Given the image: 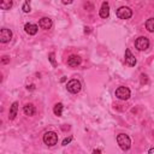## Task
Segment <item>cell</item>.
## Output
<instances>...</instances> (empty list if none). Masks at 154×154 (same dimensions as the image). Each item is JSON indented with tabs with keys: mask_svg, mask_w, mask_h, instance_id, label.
Returning <instances> with one entry per match:
<instances>
[{
	"mask_svg": "<svg viewBox=\"0 0 154 154\" xmlns=\"http://www.w3.org/2000/svg\"><path fill=\"white\" fill-rule=\"evenodd\" d=\"M117 142L119 144V147L123 149V150H128L130 147H131V140L128 135L125 134H119L117 136Z\"/></svg>",
	"mask_w": 154,
	"mask_h": 154,
	"instance_id": "1",
	"label": "cell"
},
{
	"mask_svg": "<svg viewBox=\"0 0 154 154\" xmlns=\"http://www.w3.org/2000/svg\"><path fill=\"white\" fill-rule=\"evenodd\" d=\"M43 142L49 147L55 146L58 143V135L55 132H53V131H48V132H46L43 135Z\"/></svg>",
	"mask_w": 154,
	"mask_h": 154,
	"instance_id": "2",
	"label": "cell"
},
{
	"mask_svg": "<svg viewBox=\"0 0 154 154\" xmlns=\"http://www.w3.org/2000/svg\"><path fill=\"white\" fill-rule=\"evenodd\" d=\"M135 47L138 51H146L149 47V40L146 36H140L135 41Z\"/></svg>",
	"mask_w": 154,
	"mask_h": 154,
	"instance_id": "3",
	"label": "cell"
},
{
	"mask_svg": "<svg viewBox=\"0 0 154 154\" xmlns=\"http://www.w3.org/2000/svg\"><path fill=\"white\" fill-rule=\"evenodd\" d=\"M117 16L120 19H129L132 16V10L126 6H122L117 10Z\"/></svg>",
	"mask_w": 154,
	"mask_h": 154,
	"instance_id": "4",
	"label": "cell"
},
{
	"mask_svg": "<svg viewBox=\"0 0 154 154\" xmlns=\"http://www.w3.org/2000/svg\"><path fill=\"white\" fill-rule=\"evenodd\" d=\"M66 88H67V90H69L70 93L77 94V93L81 90L82 85H81V82H79V81H77V79H71V81L67 82Z\"/></svg>",
	"mask_w": 154,
	"mask_h": 154,
	"instance_id": "5",
	"label": "cell"
},
{
	"mask_svg": "<svg viewBox=\"0 0 154 154\" xmlns=\"http://www.w3.org/2000/svg\"><path fill=\"white\" fill-rule=\"evenodd\" d=\"M116 96L120 100H128L130 97V89L126 87H119L116 90Z\"/></svg>",
	"mask_w": 154,
	"mask_h": 154,
	"instance_id": "6",
	"label": "cell"
},
{
	"mask_svg": "<svg viewBox=\"0 0 154 154\" xmlns=\"http://www.w3.org/2000/svg\"><path fill=\"white\" fill-rule=\"evenodd\" d=\"M11 38H12V31L10 29L4 28V29L0 30V42L7 43V42L11 41Z\"/></svg>",
	"mask_w": 154,
	"mask_h": 154,
	"instance_id": "7",
	"label": "cell"
},
{
	"mask_svg": "<svg viewBox=\"0 0 154 154\" xmlns=\"http://www.w3.org/2000/svg\"><path fill=\"white\" fill-rule=\"evenodd\" d=\"M52 25H53V22H52V19L48 18V17H43V18H41L40 22H38V26H40L41 29H45V30L51 29Z\"/></svg>",
	"mask_w": 154,
	"mask_h": 154,
	"instance_id": "8",
	"label": "cell"
},
{
	"mask_svg": "<svg viewBox=\"0 0 154 154\" xmlns=\"http://www.w3.org/2000/svg\"><path fill=\"white\" fill-rule=\"evenodd\" d=\"M125 63L129 66H135L136 65V58L132 55V53H131V51L129 48L125 49Z\"/></svg>",
	"mask_w": 154,
	"mask_h": 154,
	"instance_id": "9",
	"label": "cell"
},
{
	"mask_svg": "<svg viewBox=\"0 0 154 154\" xmlns=\"http://www.w3.org/2000/svg\"><path fill=\"white\" fill-rule=\"evenodd\" d=\"M81 63H82V59L78 55H70L67 59V65L71 67H77Z\"/></svg>",
	"mask_w": 154,
	"mask_h": 154,
	"instance_id": "10",
	"label": "cell"
},
{
	"mask_svg": "<svg viewBox=\"0 0 154 154\" xmlns=\"http://www.w3.org/2000/svg\"><path fill=\"white\" fill-rule=\"evenodd\" d=\"M100 17L101 18H107L108 16H109V5H108V2H102V5H101V8H100Z\"/></svg>",
	"mask_w": 154,
	"mask_h": 154,
	"instance_id": "11",
	"label": "cell"
},
{
	"mask_svg": "<svg viewBox=\"0 0 154 154\" xmlns=\"http://www.w3.org/2000/svg\"><path fill=\"white\" fill-rule=\"evenodd\" d=\"M24 30H25V32L29 34V35H35V34L37 32V30H38V26H37L36 24L26 23V24L24 25Z\"/></svg>",
	"mask_w": 154,
	"mask_h": 154,
	"instance_id": "12",
	"label": "cell"
},
{
	"mask_svg": "<svg viewBox=\"0 0 154 154\" xmlns=\"http://www.w3.org/2000/svg\"><path fill=\"white\" fill-rule=\"evenodd\" d=\"M17 111H18V102H13L10 107V113H8V119L13 120L17 116Z\"/></svg>",
	"mask_w": 154,
	"mask_h": 154,
	"instance_id": "13",
	"label": "cell"
},
{
	"mask_svg": "<svg viewBox=\"0 0 154 154\" xmlns=\"http://www.w3.org/2000/svg\"><path fill=\"white\" fill-rule=\"evenodd\" d=\"M23 112H24L25 116H29V117L34 116V114H35V107H34V105H31V103L25 105V106L23 107Z\"/></svg>",
	"mask_w": 154,
	"mask_h": 154,
	"instance_id": "14",
	"label": "cell"
},
{
	"mask_svg": "<svg viewBox=\"0 0 154 154\" xmlns=\"http://www.w3.org/2000/svg\"><path fill=\"white\" fill-rule=\"evenodd\" d=\"M0 7L2 10H10L12 7V0H0Z\"/></svg>",
	"mask_w": 154,
	"mask_h": 154,
	"instance_id": "15",
	"label": "cell"
},
{
	"mask_svg": "<svg viewBox=\"0 0 154 154\" xmlns=\"http://www.w3.org/2000/svg\"><path fill=\"white\" fill-rule=\"evenodd\" d=\"M146 28H147L148 31L154 32V18H149V19H147V22H146Z\"/></svg>",
	"mask_w": 154,
	"mask_h": 154,
	"instance_id": "16",
	"label": "cell"
},
{
	"mask_svg": "<svg viewBox=\"0 0 154 154\" xmlns=\"http://www.w3.org/2000/svg\"><path fill=\"white\" fill-rule=\"evenodd\" d=\"M53 112H54V114L55 116H58V117H60L61 114H63V103H57L55 106H54V109H53Z\"/></svg>",
	"mask_w": 154,
	"mask_h": 154,
	"instance_id": "17",
	"label": "cell"
},
{
	"mask_svg": "<svg viewBox=\"0 0 154 154\" xmlns=\"http://www.w3.org/2000/svg\"><path fill=\"white\" fill-rule=\"evenodd\" d=\"M23 11L25 13H29L31 11V7H30V0H25L24 5H23Z\"/></svg>",
	"mask_w": 154,
	"mask_h": 154,
	"instance_id": "18",
	"label": "cell"
},
{
	"mask_svg": "<svg viewBox=\"0 0 154 154\" xmlns=\"http://www.w3.org/2000/svg\"><path fill=\"white\" fill-rule=\"evenodd\" d=\"M49 61L52 63L53 66L57 65V64H55V59H54V53H49Z\"/></svg>",
	"mask_w": 154,
	"mask_h": 154,
	"instance_id": "19",
	"label": "cell"
},
{
	"mask_svg": "<svg viewBox=\"0 0 154 154\" xmlns=\"http://www.w3.org/2000/svg\"><path fill=\"white\" fill-rule=\"evenodd\" d=\"M71 141H72V137H71V136L66 137V138H65V140L63 141V146H66V144H67V143H70Z\"/></svg>",
	"mask_w": 154,
	"mask_h": 154,
	"instance_id": "20",
	"label": "cell"
},
{
	"mask_svg": "<svg viewBox=\"0 0 154 154\" xmlns=\"http://www.w3.org/2000/svg\"><path fill=\"white\" fill-rule=\"evenodd\" d=\"M61 1H63V4H65V5H70L73 0H61Z\"/></svg>",
	"mask_w": 154,
	"mask_h": 154,
	"instance_id": "21",
	"label": "cell"
},
{
	"mask_svg": "<svg viewBox=\"0 0 154 154\" xmlns=\"http://www.w3.org/2000/svg\"><path fill=\"white\" fill-rule=\"evenodd\" d=\"M8 60H10V59H8V57H2V63H4V64L8 63Z\"/></svg>",
	"mask_w": 154,
	"mask_h": 154,
	"instance_id": "22",
	"label": "cell"
},
{
	"mask_svg": "<svg viewBox=\"0 0 154 154\" xmlns=\"http://www.w3.org/2000/svg\"><path fill=\"white\" fill-rule=\"evenodd\" d=\"M93 153H101V150H100V149H94Z\"/></svg>",
	"mask_w": 154,
	"mask_h": 154,
	"instance_id": "23",
	"label": "cell"
},
{
	"mask_svg": "<svg viewBox=\"0 0 154 154\" xmlns=\"http://www.w3.org/2000/svg\"><path fill=\"white\" fill-rule=\"evenodd\" d=\"M148 153H154V148H152V149H149V150H148Z\"/></svg>",
	"mask_w": 154,
	"mask_h": 154,
	"instance_id": "24",
	"label": "cell"
}]
</instances>
